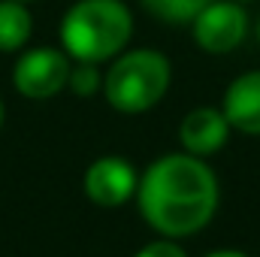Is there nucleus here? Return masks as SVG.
Masks as SVG:
<instances>
[{"label":"nucleus","mask_w":260,"mask_h":257,"mask_svg":"<svg viewBox=\"0 0 260 257\" xmlns=\"http://www.w3.org/2000/svg\"><path fill=\"white\" fill-rule=\"evenodd\" d=\"M133 200L154 233L167 239H185L209 227L215 218L221 185L203 157L176 151L157 157L145 167V173H139Z\"/></svg>","instance_id":"1"},{"label":"nucleus","mask_w":260,"mask_h":257,"mask_svg":"<svg viewBox=\"0 0 260 257\" xmlns=\"http://www.w3.org/2000/svg\"><path fill=\"white\" fill-rule=\"evenodd\" d=\"M133 12L124 0H76L61 18V49L70 61L106 64L127 49Z\"/></svg>","instance_id":"2"},{"label":"nucleus","mask_w":260,"mask_h":257,"mask_svg":"<svg viewBox=\"0 0 260 257\" xmlns=\"http://www.w3.org/2000/svg\"><path fill=\"white\" fill-rule=\"evenodd\" d=\"M173 85V64L157 49H130L112 58L103 73V97L112 109L139 115L154 109Z\"/></svg>","instance_id":"3"},{"label":"nucleus","mask_w":260,"mask_h":257,"mask_svg":"<svg viewBox=\"0 0 260 257\" xmlns=\"http://www.w3.org/2000/svg\"><path fill=\"white\" fill-rule=\"evenodd\" d=\"M70 55L55 46L27 49L12 67V85L27 100H52L61 94L70 79Z\"/></svg>","instance_id":"4"},{"label":"nucleus","mask_w":260,"mask_h":257,"mask_svg":"<svg viewBox=\"0 0 260 257\" xmlns=\"http://www.w3.org/2000/svg\"><path fill=\"white\" fill-rule=\"evenodd\" d=\"M248 30H251L248 12L236 0H212L191 21L194 43L206 55H227V52H233L236 46L245 43Z\"/></svg>","instance_id":"5"},{"label":"nucleus","mask_w":260,"mask_h":257,"mask_svg":"<svg viewBox=\"0 0 260 257\" xmlns=\"http://www.w3.org/2000/svg\"><path fill=\"white\" fill-rule=\"evenodd\" d=\"M82 188H85V197H88L94 206L118 209V206H124V203H130V200L136 197L139 170L130 164L127 157L103 154V157H97V160L85 170Z\"/></svg>","instance_id":"6"},{"label":"nucleus","mask_w":260,"mask_h":257,"mask_svg":"<svg viewBox=\"0 0 260 257\" xmlns=\"http://www.w3.org/2000/svg\"><path fill=\"white\" fill-rule=\"evenodd\" d=\"M230 121L224 118L221 109L215 106H197L191 109L182 124H179V142H182V151L194 154V157H212L218 154L227 139H230Z\"/></svg>","instance_id":"7"},{"label":"nucleus","mask_w":260,"mask_h":257,"mask_svg":"<svg viewBox=\"0 0 260 257\" xmlns=\"http://www.w3.org/2000/svg\"><path fill=\"white\" fill-rule=\"evenodd\" d=\"M221 112L233 130L245 136H260V70H248L227 85Z\"/></svg>","instance_id":"8"},{"label":"nucleus","mask_w":260,"mask_h":257,"mask_svg":"<svg viewBox=\"0 0 260 257\" xmlns=\"http://www.w3.org/2000/svg\"><path fill=\"white\" fill-rule=\"evenodd\" d=\"M34 34V15L21 0H0V52H21Z\"/></svg>","instance_id":"9"},{"label":"nucleus","mask_w":260,"mask_h":257,"mask_svg":"<svg viewBox=\"0 0 260 257\" xmlns=\"http://www.w3.org/2000/svg\"><path fill=\"white\" fill-rule=\"evenodd\" d=\"M145 12H151L157 21H167V24H191L200 9L212 0H139Z\"/></svg>","instance_id":"10"},{"label":"nucleus","mask_w":260,"mask_h":257,"mask_svg":"<svg viewBox=\"0 0 260 257\" xmlns=\"http://www.w3.org/2000/svg\"><path fill=\"white\" fill-rule=\"evenodd\" d=\"M67 88H70L76 97H94L97 91H103V73H100V64L76 61V64L70 67Z\"/></svg>","instance_id":"11"},{"label":"nucleus","mask_w":260,"mask_h":257,"mask_svg":"<svg viewBox=\"0 0 260 257\" xmlns=\"http://www.w3.org/2000/svg\"><path fill=\"white\" fill-rule=\"evenodd\" d=\"M133 257H188V251L179 245V239H167V236H160V239L142 245Z\"/></svg>","instance_id":"12"},{"label":"nucleus","mask_w":260,"mask_h":257,"mask_svg":"<svg viewBox=\"0 0 260 257\" xmlns=\"http://www.w3.org/2000/svg\"><path fill=\"white\" fill-rule=\"evenodd\" d=\"M206 257H248L245 251H239V248H221V251H212V254Z\"/></svg>","instance_id":"13"},{"label":"nucleus","mask_w":260,"mask_h":257,"mask_svg":"<svg viewBox=\"0 0 260 257\" xmlns=\"http://www.w3.org/2000/svg\"><path fill=\"white\" fill-rule=\"evenodd\" d=\"M0 124H3V100H0Z\"/></svg>","instance_id":"14"},{"label":"nucleus","mask_w":260,"mask_h":257,"mask_svg":"<svg viewBox=\"0 0 260 257\" xmlns=\"http://www.w3.org/2000/svg\"><path fill=\"white\" fill-rule=\"evenodd\" d=\"M254 30H257V43H260V18H257V27H254Z\"/></svg>","instance_id":"15"},{"label":"nucleus","mask_w":260,"mask_h":257,"mask_svg":"<svg viewBox=\"0 0 260 257\" xmlns=\"http://www.w3.org/2000/svg\"><path fill=\"white\" fill-rule=\"evenodd\" d=\"M236 3H251V0H236Z\"/></svg>","instance_id":"16"},{"label":"nucleus","mask_w":260,"mask_h":257,"mask_svg":"<svg viewBox=\"0 0 260 257\" xmlns=\"http://www.w3.org/2000/svg\"><path fill=\"white\" fill-rule=\"evenodd\" d=\"M21 3H30V0H21Z\"/></svg>","instance_id":"17"}]
</instances>
